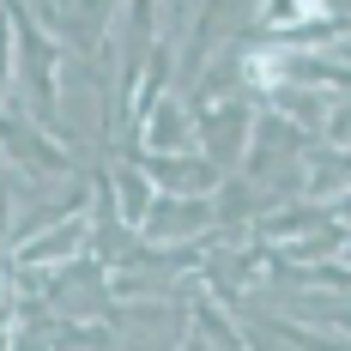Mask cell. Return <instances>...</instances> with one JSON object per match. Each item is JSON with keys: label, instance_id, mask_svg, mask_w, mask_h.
<instances>
[{"label": "cell", "instance_id": "1", "mask_svg": "<svg viewBox=\"0 0 351 351\" xmlns=\"http://www.w3.org/2000/svg\"><path fill=\"white\" fill-rule=\"evenodd\" d=\"M194 140H200V121H194V109L182 104V97H164V104L152 109V121L140 128V145L145 158H188L194 152Z\"/></svg>", "mask_w": 351, "mask_h": 351}, {"label": "cell", "instance_id": "2", "mask_svg": "<svg viewBox=\"0 0 351 351\" xmlns=\"http://www.w3.org/2000/svg\"><path fill=\"white\" fill-rule=\"evenodd\" d=\"M0 145H6V152H12V158H19V164H25L31 176H61V170L73 164V152H67V145H61V140H49L43 128H25L19 115H0Z\"/></svg>", "mask_w": 351, "mask_h": 351}, {"label": "cell", "instance_id": "3", "mask_svg": "<svg viewBox=\"0 0 351 351\" xmlns=\"http://www.w3.org/2000/svg\"><path fill=\"white\" fill-rule=\"evenodd\" d=\"M200 140L212 145V164L224 170V164H243V145H248V128H254V115L243 104H206L200 115Z\"/></svg>", "mask_w": 351, "mask_h": 351}, {"label": "cell", "instance_id": "4", "mask_svg": "<svg viewBox=\"0 0 351 351\" xmlns=\"http://www.w3.org/2000/svg\"><path fill=\"white\" fill-rule=\"evenodd\" d=\"M212 224V194L206 200H170V194H158V206L145 218V237L152 243H188V237H200Z\"/></svg>", "mask_w": 351, "mask_h": 351}, {"label": "cell", "instance_id": "5", "mask_svg": "<svg viewBox=\"0 0 351 351\" xmlns=\"http://www.w3.org/2000/svg\"><path fill=\"white\" fill-rule=\"evenodd\" d=\"M79 248H85V218H61L49 237H31L19 248V261L25 267H55V261H73Z\"/></svg>", "mask_w": 351, "mask_h": 351}, {"label": "cell", "instance_id": "6", "mask_svg": "<svg viewBox=\"0 0 351 351\" xmlns=\"http://www.w3.org/2000/svg\"><path fill=\"white\" fill-rule=\"evenodd\" d=\"M115 200H121V218H128L134 230H145V218L158 206V188H152V176L134 164V170H115Z\"/></svg>", "mask_w": 351, "mask_h": 351}, {"label": "cell", "instance_id": "7", "mask_svg": "<svg viewBox=\"0 0 351 351\" xmlns=\"http://www.w3.org/2000/svg\"><path fill=\"white\" fill-rule=\"evenodd\" d=\"M19 49H25V73H31V85H36V104L43 109H55V49L43 43V31H19Z\"/></svg>", "mask_w": 351, "mask_h": 351}, {"label": "cell", "instance_id": "8", "mask_svg": "<svg viewBox=\"0 0 351 351\" xmlns=\"http://www.w3.org/2000/svg\"><path fill=\"white\" fill-rule=\"evenodd\" d=\"M321 140H327V152H351V104H333L327 128H321Z\"/></svg>", "mask_w": 351, "mask_h": 351}, {"label": "cell", "instance_id": "9", "mask_svg": "<svg viewBox=\"0 0 351 351\" xmlns=\"http://www.w3.org/2000/svg\"><path fill=\"white\" fill-rule=\"evenodd\" d=\"M12 79V31H6V12H0V91Z\"/></svg>", "mask_w": 351, "mask_h": 351}, {"label": "cell", "instance_id": "10", "mask_svg": "<svg viewBox=\"0 0 351 351\" xmlns=\"http://www.w3.org/2000/svg\"><path fill=\"white\" fill-rule=\"evenodd\" d=\"M327 212H333V218H346V224H351V194H346V200H333Z\"/></svg>", "mask_w": 351, "mask_h": 351}]
</instances>
